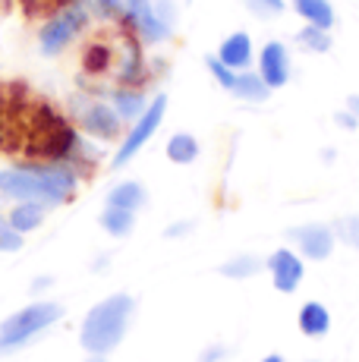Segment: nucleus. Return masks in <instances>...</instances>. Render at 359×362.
Wrapping results in <instances>:
<instances>
[{
	"instance_id": "obj_1",
	"label": "nucleus",
	"mask_w": 359,
	"mask_h": 362,
	"mask_svg": "<svg viewBox=\"0 0 359 362\" xmlns=\"http://www.w3.org/2000/svg\"><path fill=\"white\" fill-rule=\"evenodd\" d=\"M79 173L70 164L29 161L13 170H0V196L10 202H38V205H66L76 196Z\"/></svg>"
},
{
	"instance_id": "obj_2",
	"label": "nucleus",
	"mask_w": 359,
	"mask_h": 362,
	"mask_svg": "<svg viewBox=\"0 0 359 362\" xmlns=\"http://www.w3.org/2000/svg\"><path fill=\"white\" fill-rule=\"evenodd\" d=\"M133 312H136V303L126 293H114V296L101 299V303H95L86 312V318H82L79 346L86 353H92V356H107L126 337Z\"/></svg>"
},
{
	"instance_id": "obj_3",
	"label": "nucleus",
	"mask_w": 359,
	"mask_h": 362,
	"mask_svg": "<svg viewBox=\"0 0 359 362\" xmlns=\"http://www.w3.org/2000/svg\"><path fill=\"white\" fill-rule=\"evenodd\" d=\"M64 318V305L41 299V303H29L25 309L13 312L6 322H0V350H19L29 340H35L41 331L57 325Z\"/></svg>"
},
{
	"instance_id": "obj_4",
	"label": "nucleus",
	"mask_w": 359,
	"mask_h": 362,
	"mask_svg": "<svg viewBox=\"0 0 359 362\" xmlns=\"http://www.w3.org/2000/svg\"><path fill=\"white\" fill-rule=\"evenodd\" d=\"M88 23V10L82 4H66L60 13H54L38 32V45H41V54L54 57L60 54L66 45H73L79 38V32L86 29Z\"/></svg>"
},
{
	"instance_id": "obj_5",
	"label": "nucleus",
	"mask_w": 359,
	"mask_h": 362,
	"mask_svg": "<svg viewBox=\"0 0 359 362\" xmlns=\"http://www.w3.org/2000/svg\"><path fill=\"white\" fill-rule=\"evenodd\" d=\"M164 114H167V95H155V101H148V107H145V114L139 117V120L129 123L126 139H123V145L114 155V170H123V167H126L145 145L151 142V136H155L158 127H161Z\"/></svg>"
},
{
	"instance_id": "obj_6",
	"label": "nucleus",
	"mask_w": 359,
	"mask_h": 362,
	"mask_svg": "<svg viewBox=\"0 0 359 362\" xmlns=\"http://www.w3.org/2000/svg\"><path fill=\"white\" fill-rule=\"evenodd\" d=\"M123 23L139 35L145 45H161L170 38V23L158 16L151 0H123Z\"/></svg>"
},
{
	"instance_id": "obj_7",
	"label": "nucleus",
	"mask_w": 359,
	"mask_h": 362,
	"mask_svg": "<svg viewBox=\"0 0 359 362\" xmlns=\"http://www.w3.org/2000/svg\"><path fill=\"white\" fill-rule=\"evenodd\" d=\"M79 127L88 132L92 139H101V142H110V139L120 136L123 129V120L110 104L105 101H92L79 110Z\"/></svg>"
},
{
	"instance_id": "obj_8",
	"label": "nucleus",
	"mask_w": 359,
	"mask_h": 362,
	"mask_svg": "<svg viewBox=\"0 0 359 362\" xmlns=\"http://www.w3.org/2000/svg\"><path fill=\"white\" fill-rule=\"evenodd\" d=\"M265 268H268V274H271L274 290H281V293H293V290L302 284V274H306L302 259L293 252V249H274V252L268 255Z\"/></svg>"
},
{
	"instance_id": "obj_9",
	"label": "nucleus",
	"mask_w": 359,
	"mask_h": 362,
	"mask_svg": "<svg viewBox=\"0 0 359 362\" xmlns=\"http://www.w3.org/2000/svg\"><path fill=\"white\" fill-rule=\"evenodd\" d=\"M259 76L265 79V86L271 88H284L290 82V51L281 41H268L259 54Z\"/></svg>"
},
{
	"instance_id": "obj_10",
	"label": "nucleus",
	"mask_w": 359,
	"mask_h": 362,
	"mask_svg": "<svg viewBox=\"0 0 359 362\" xmlns=\"http://www.w3.org/2000/svg\"><path fill=\"white\" fill-rule=\"evenodd\" d=\"M293 240L309 262H324L331 252H334V233H331V227H324V224L300 227V230H293Z\"/></svg>"
},
{
	"instance_id": "obj_11",
	"label": "nucleus",
	"mask_w": 359,
	"mask_h": 362,
	"mask_svg": "<svg viewBox=\"0 0 359 362\" xmlns=\"http://www.w3.org/2000/svg\"><path fill=\"white\" fill-rule=\"evenodd\" d=\"M218 60L220 64H227L230 69H246L252 64V38L246 32H233L230 38H224L220 41V47H218Z\"/></svg>"
},
{
	"instance_id": "obj_12",
	"label": "nucleus",
	"mask_w": 359,
	"mask_h": 362,
	"mask_svg": "<svg viewBox=\"0 0 359 362\" xmlns=\"http://www.w3.org/2000/svg\"><path fill=\"white\" fill-rule=\"evenodd\" d=\"M110 107L120 114V120L126 123H136L139 117L145 114V107H148V98L139 92V88H117L114 95H110Z\"/></svg>"
},
{
	"instance_id": "obj_13",
	"label": "nucleus",
	"mask_w": 359,
	"mask_h": 362,
	"mask_svg": "<svg viewBox=\"0 0 359 362\" xmlns=\"http://www.w3.org/2000/svg\"><path fill=\"white\" fill-rule=\"evenodd\" d=\"M148 202L145 196V186L136 183V180H123V183H117L114 189L107 192V205L110 208H123V211H139V208Z\"/></svg>"
},
{
	"instance_id": "obj_14",
	"label": "nucleus",
	"mask_w": 359,
	"mask_h": 362,
	"mask_svg": "<svg viewBox=\"0 0 359 362\" xmlns=\"http://www.w3.org/2000/svg\"><path fill=\"white\" fill-rule=\"evenodd\" d=\"M6 221L13 224V230H19L25 236L41 227V221H45V205H38V202H16L13 211L6 214Z\"/></svg>"
},
{
	"instance_id": "obj_15",
	"label": "nucleus",
	"mask_w": 359,
	"mask_h": 362,
	"mask_svg": "<svg viewBox=\"0 0 359 362\" xmlns=\"http://www.w3.org/2000/svg\"><path fill=\"white\" fill-rule=\"evenodd\" d=\"M293 10L300 13V19H306V25H319V29H328L334 25V6L328 0H290Z\"/></svg>"
},
{
	"instance_id": "obj_16",
	"label": "nucleus",
	"mask_w": 359,
	"mask_h": 362,
	"mask_svg": "<svg viewBox=\"0 0 359 362\" xmlns=\"http://www.w3.org/2000/svg\"><path fill=\"white\" fill-rule=\"evenodd\" d=\"M230 92L246 104H265L271 88L265 86V79H261L259 73H237V82H233Z\"/></svg>"
},
{
	"instance_id": "obj_17",
	"label": "nucleus",
	"mask_w": 359,
	"mask_h": 362,
	"mask_svg": "<svg viewBox=\"0 0 359 362\" xmlns=\"http://www.w3.org/2000/svg\"><path fill=\"white\" fill-rule=\"evenodd\" d=\"M331 328V315L322 303H306L300 309V331L306 337H324Z\"/></svg>"
},
{
	"instance_id": "obj_18",
	"label": "nucleus",
	"mask_w": 359,
	"mask_h": 362,
	"mask_svg": "<svg viewBox=\"0 0 359 362\" xmlns=\"http://www.w3.org/2000/svg\"><path fill=\"white\" fill-rule=\"evenodd\" d=\"M167 158L174 164H192L199 158V139L192 132H174L167 139Z\"/></svg>"
},
{
	"instance_id": "obj_19",
	"label": "nucleus",
	"mask_w": 359,
	"mask_h": 362,
	"mask_svg": "<svg viewBox=\"0 0 359 362\" xmlns=\"http://www.w3.org/2000/svg\"><path fill=\"white\" fill-rule=\"evenodd\" d=\"M101 227H105V233L110 236H129L133 233V227H136V214L133 211H123V208H110L107 205V211L101 214Z\"/></svg>"
},
{
	"instance_id": "obj_20",
	"label": "nucleus",
	"mask_w": 359,
	"mask_h": 362,
	"mask_svg": "<svg viewBox=\"0 0 359 362\" xmlns=\"http://www.w3.org/2000/svg\"><path fill=\"white\" fill-rule=\"evenodd\" d=\"M261 271V259H255V255H233L230 262L220 264V274L230 277V281H246V277L259 274Z\"/></svg>"
},
{
	"instance_id": "obj_21",
	"label": "nucleus",
	"mask_w": 359,
	"mask_h": 362,
	"mask_svg": "<svg viewBox=\"0 0 359 362\" xmlns=\"http://www.w3.org/2000/svg\"><path fill=\"white\" fill-rule=\"evenodd\" d=\"M296 41L312 54L331 51V35H328V29H319V25H302L300 35H296Z\"/></svg>"
},
{
	"instance_id": "obj_22",
	"label": "nucleus",
	"mask_w": 359,
	"mask_h": 362,
	"mask_svg": "<svg viewBox=\"0 0 359 362\" xmlns=\"http://www.w3.org/2000/svg\"><path fill=\"white\" fill-rule=\"evenodd\" d=\"M205 66H208V73L215 76V82H218V86L230 92V88H233V82H237V69H230L227 64H220V60H218V54H215V57H205Z\"/></svg>"
},
{
	"instance_id": "obj_23",
	"label": "nucleus",
	"mask_w": 359,
	"mask_h": 362,
	"mask_svg": "<svg viewBox=\"0 0 359 362\" xmlns=\"http://www.w3.org/2000/svg\"><path fill=\"white\" fill-rule=\"evenodd\" d=\"M23 249V233L13 230V224L0 214V252H19Z\"/></svg>"
},
{
	"instance_id": "obj_24",
	"label": "nucleus",
	"mask_w": 359,
	"mask_h": 362,
	"mask_svg": "<svg viewBox=\"0 0 359 362\" xmlns=\"http://www.w3.org/2000/svg\"><path fill=\"white\" fill-rule=\"evenodd\" d=\"M249 6L259 16H278V13H284V0H249Z\"/></svg>"
},
{
	"instance_id": "obj_25",
	"label": "nucleus",
	"mask_w": 359,
	"mask_h": 362,
	"mask_svg": "<svg viewBox=\"0 0 359 362\" xmlns=\"http://www.w3.org/2000/svg\"><path fill=\"white\" fill-rule=\"evenodd\" d=\"M343 233H347V240L353 243V246H359V214H356V218H350L347 224H343Z\"/></svg>"
},
{
	"instance_id": "obj_26",
	"label": "nucleus",
	"mask_w": 359,
	"mask_h": 362,
	"mask_svg": "<svg viewBox=\"0 0 359 362\" xmlns=\"http://www.w3.org/2000/svg\"><path fill=\"white\" fill-rule=\"evenodd\" d=\"M227 356V346H211V350H205L202 356H199V362H218Z\"/></svg>"
},
{
	"instance_id": "obj_27",
	"label": "nucleus",
	"mask_w": 359,
	"mask_h": 362,
	"mask_svg": "<svg viewBox=\"0 0 359 362\" xmlns=\"http://www.w3.org/2000/svg\"><path fill=\"white\" fill-rule=\"evenodd\" d=\"M189 230H192V224H174V227H167V236H183Z\"/></svg>"
},
{
	"instance_id": "obj_28",
	"label": "nucleus",
	"mask_w": 359,
	"mask_h": 362,
	"mask_svg": "<svg viewBox=\"0 0 359 362\" xmlns=\"http://www.w3.org/2000/svg\"><path fill=\"white\" fill-rule=\"evenodd\" d=\"M337 123H341L343 129H353V127H356V120H353L350 114H337Z\"/></svg>"
},
{
	"instance_id": "obj_29",
	"label": "nucleus",
	"mask_w": 359,
	"mask_h": 362,
	"mask_svg": "<svg viewBox=\"0 0 359 362\" xmlns=\"http://www.w3.org/2000/svg\"><path fill=\"white\" fill-rule=\"evenodd\" d=\"M45 4H47V6H66L70 0H45Z\"/></svg>"
},
{
	"instance_id": "obj_30",
	"label": "nucleus",
	"mask_w": 359,
	"mask_h": 362,
	"mask_svg": "<svg viewBox=\"0 0 359 362\" xmlns=\"http://www.w3.org/2000/svg\"><path fill=\"white\" fill-rule=\"evenodd\" d=\"M261 362H284V356H278V353H271V356H265Z\"/></svg>"
},
{
	"instance_id": "obj_31",
	"label": "nucleus",
	"mask_w": 359,
	"mask_h": 362,
	"mask_svg": "<svg viewBox=\"0 0 359 362\" xmlns=\"http://www.w3.org/2000/svg\"><path fill=\"white\" fill-rule=\"evenodd\" d=\"M88 362H107L105 356H92V359H88Z\"/></svg>"
},
{
	"instance_id": "obj_32",
	"label": "nucleus",
	"mask_w": 359,
	"mask_h": 362,
	"mask_svg": "<svg viewBox=\"0 0 359 362\" xmlns=\"http://www.w3.org/2000/svg\"><path fill=\"white\" fill-rule=\"evenodd\" d=\"M312 362H315V359H312Z\"/></svg>"
}]
</instances>
